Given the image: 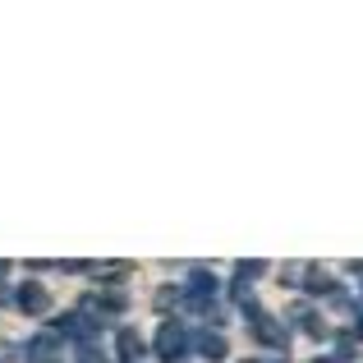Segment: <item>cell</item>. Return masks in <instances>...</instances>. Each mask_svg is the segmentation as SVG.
Instances as JSON below:
<instances>
[{"label":"cell","mask_w":363,"mask_h":363,"mask_svg":"<svg viewBox=\"0 0 363 363\" xmlns=\"http://www.w3.org/2000/svg\"><path fill=\"white\" fill-rule=\"evenodd\" d=\"M23 359L28 363H60V340H55V336H33Z\"/></svg>","instance_id":"6da1fadb"},{"label":"cell","mask_w":363,"mask_h":363,"mask_svg":"<svg viewBox=\"0 0 363 363\" xmlns=\"http://www.w3.org/2000/svg\"><path fill=\"white\" fill-rule=\"evenodd\" d=\"M179 350H184V331H179L175 322H166V327L157 331V354L175 363V359H179Z\"/></svg>","instance_id":"7a4b0ae2"},{"label":"cell","mask_w":363,"mask_h":363,"mask_svg":"<svg viewBox=\"0 0 363 363\" xmlns=\"http://www.w3.org/2000/svg\"><path fill=\"white\" fill-rule=\"evenodd\" d=\"M18 308L33 313V318H42V313L51 308V294H46L42 285H23V290H18Z\"/></svg>","instance_id":"3957f363"},{"label":"cell","mask_w":363,"mask_h":363,"mask_svg":"<svg viewBox=\"0 0 363 363\" xmlns=\"http://www.w3.org/2000/svg\"><path fill=\"white\" fill-rule=\"evenodd\" d=\"M116 350H120L124 363H138V359H143V336H138L133 327H124L120 336H116Z\"/></svg>","instance_id":"277c9868"},{"label":"cell","mask_w":363,"mask_h":363,"mask_svg":"<svg viewBox=\"0 0 363 363\" xmlns=\"http://www.w3.org/2000/svg\"><path fill=\"white\" fill-rule=\"evenodd\" d=\"M212 294H216V285L207 281V276H194V281H189V290H184V299H189V303H198V308H203V303L212 299Z\"/></svg>","instance_id":"5b68a950"},{"label":"cell","mask_w":363,"mask_h":363,"mask_svg":"<svg viewBox=\"0 0 363 363\" xmlns=\"http://www.w3.org/2000/svg\"><path fill=\"white\" fill-rule=\"evenodd\" d=\"M83 308H88V313H120L124 308V294H92Z\"/></svg>","instance_id":"8992f818"},{"label":"cell","mask_w":363,"mask_h":363,"mask_svg":"<svg viewBox=\"0 0 363 363\" xmlns=\"http://www.w3.org/2000/svg\"><path fill=\"white\" fill-rule=\"evenodd\" d=\"M198 350H203L207 359H225V340L212 336V331H207V336H198Z\"/></svg>","instance_id":"52a82bcc"},{"label":"cell","mask_w":363,"mask_h":363,"mask_svg":"<svg viewBox=\"0 0 363 363\" xmlns=\"http://www.w3.org/2000/svg\"><path fill=\"white\" fill-rule=\"evenodd\" d=\"M55 327H60V331H69V336H88V322H79V318H60V322H55Z\"/></svg>","instance_id":"ba28073f"},{"label":"cell","mask_w":363,"mask_h":363,"mask_svg":"<svg viewBox=\"0 0 363 363\" xmlns=\"http://www.w3.org/2000/svg\"><path fill=\"white\" fill-rule=\"evenodd\" d=\"M79 363H101V359H97V350H83V354H79Z\"/></svg>","instance_id":"9c48e42d"},{"label":"cell","mask_w":363,"mask_h":363,"mask_svg":"<svg viewBox=\"0 0 363 363\" xmlns=\"http://www.w3.org/2000/svg\"><path fill=\"white\" fill-rule=\"evenodd\" d=\"M318 363H322V359H318Z\"/></svg>","instance_id":"30bf717a"}]
</instances>
